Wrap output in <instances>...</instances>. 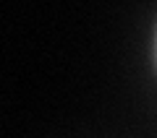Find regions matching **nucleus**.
Returning <instances> with one entry per match:
<instances>
[{"label": "nucleus", "instance_id": "1", "mask_svg": "<svg viewBox=\"0 0 157 138\" xmlns=\"http://www.w3.org/2000/svg\"><path fill=\"white\" fill-rule=\"evenodd\" d=\"M149 65H152L155 78H157V18L152 24V34H149Z\"/></svg>", "mask_w": 157, "mask_h": 138}]
</instances>
